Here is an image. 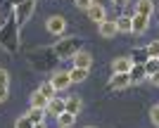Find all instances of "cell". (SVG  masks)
Returning a JSON list of instances; mask_svg holds the SVG:
<instances>
[{
	"mask_svg": "<svg viewBox=\"0 0 159 128\" xmlns=\"http://www.w3.org/2000/svg\"><path fill=\"white\" fill-rule=\"evenodd\" d=\"M0 47L5 50V52L14 55L19 50V24L14 19V12L10 10V19L0 26Z\"/></svg>",
	"mask_w": 159,
	"mask_h": 128,
	"instance_id": "obj_1",
	"label": "cell"
},
{
	"mask_svg": "<svg viewBox=\"0 0 159 128\" xmlns=\"http://www.w3.org/2000/svg\"><path fill=\"white\" fill-rule=\"evenodd\" d=\"M0 88H10V76L5 69H0Z\"/></svg>",
	"mask_w": 159,
	"mask_h": 128,
	"instance_id": "obj_28",
	"label": "cell"
},
{
	"mask_svg": "<svg viewBox=\"0 0 159 128\" xmlns=\"http://www.w3.org/2000/svg\"><path fill=\"white\" fill-rule=\"evenodd\" d=\"M145 71H147V78L159 74V57H150V60L145 62Z\"/></svg>",
	"mask_w": 159,
	"mask_h": 128,
	"instance_id": "obj_22",
	"label": "cell"
},
{
	"mask_svg": "<svg viewBox=\"0 0 159 128\" xmlns=\"http://www.w3.org/2000/svg\"><path fill=\"white\" fill-rule=\"evenodd\" d=\"M7 95H10V88H0V104L7 100Z\"/></svg>",
	"mask_w": 159,
	"mask_h": 128,
	"instance_id": "obj_30",
	"label": "cell"
},
{
	"mask_svg": "<svg viewBox=\"0 0 159 128\" xmlns=\"http://www.w3.org/2000/svg\"><path fill=\"white\" fill-rule=\"evenodd\" d=\"M131 83H143L147 78V71H145V64H133V69H131Z\"/></svg>",
	"mask_w": 159,
	"mask_h": 128,
	"instance_id": "obj_19",
	"label": "cell"
},
{
	"mask_svg": "<svg viewBox=\"0 0 159 128\" xmlns=\"http://www.w3.org/2000/svg\"><path fill=\"white\" fill-rule=\"evenodd\" d=\"M45 29H48V33H52V36H64L66 31V19L64 17H60V14H52V17H48L45 19Z\"/></svg>",
	"mask_w": 159,
	"mask_h": 128,
	"instance_id": "obj_5",
	"label": "cell"
},
{
	"mask_svg": "<svg viewBox=\"0 0 159 128\" xmlns=\"http://www.w3.org/2000/svg\"><path fill=\"white\" fill-rule=\"evenodd\" d=\"M133 60L131 57H114L112 60V71L114 74H131Z\"/></svg>",
	"mask_w": 159,
	"mask_h": 128,
	"instance_id": "obj_9",
	"label": "cell"
},
{
	"mask_svg": "<svg viewBox=\"0 0 159 128\" xmlns=\"http://www.w3.org/2000/svg\"><path fill=\"white\" fill-rule=\"evenodd\" d=\"M45 112H48L50 116H55V119H57L60 114H64V112H66L64 97H55V100H50V102H48V109H45Z\"/></svg>",
	"mask_w": 159,
	"mask_h": 128,
	"instance_id": "obj_11",
	"label": "cell"
},
{
	"mask_svg": "<svg viewBox=\"0 0 159 128\" xmlns=\"http://www.w3.org/2000/svg\"><path fill=\"white\" fill-rule=\"evenodd\" d=\"M128 57L133 60V64H145L150 60V52H147V47H133L128 52Z\"/></svg>",
	"mask_w": 159,
	"mask_h": 128,
	"instance_id": "obj_18",
	"label": "cell"
},
{
	"mask_svg": "<svg viewBox=\"0 0 159 128\" xmlns=\"http://www.w3.org/2000/svg\"><path fill=\"white\" fill-rule=\"evenodd\" d=\"M38 90H40V93H43V95H45L48 100H55V95H57V90H55V88H52V83H50V81L40 83V88H38Z\"/></svg>",
	"mask_w": 159,
	"mask_h": 128,
	"instance_id": "obj_24",
	"label": "cell"
},
{
	"mask_svg": "<svg viewBox=\"0 0 159 128\" xmlns=\"http://www.w3.org/2000/svg\"><path fill=\"white\" fill-rule=\"evenodd\" d=\"M57 123H60V128H71L74 123H76V116L69 114V112H64V114L57 116Z\"/></svg>",
	"mask_w": 159,
	"mask_h": 128,
	"instance_id": "obj_21",
	"label": "cell"
},
{
	"mask_svg": "<svg viewBox=\"0 0 159 128\" xmlns=\"http://www.w3.org/2000/svg\"><path fill=\"white\" fill-rule=\"evenodd\" d=\"M112 2H114V5H116V7H126L128 2H131V0H112Z\"/></svg>",
	"mask_w": 159,
	"mask_h": 128,
	"instance_id": "obj_31",
	"label": "cell"
},
{
	"mask_svg": "<svg viewBox=\"0 0 159 128\" xmlns=\"http://www.w3.org/2000/svg\"><path fill=\"white\" fill-rule=\"evenodd\" d=\"M86 14H88V19L90 21H95V24H102V21H107V10H105V5L102 2H95V5H90L86 10Z\"/></svg>",
	"mask_w": 159,
	"mask_h": 128,
	"instance_id": "obj_7",
	"label": "cell"
},
{
	"mask_svg": "<svg viewBox=\"0 0 159 128\" xmlns=\"http://www.w3.org/2000/svg\"><path fill=\"white\" fill-rule=\"evenodd\" d=\"M74 2H76V7H81V10H88V7L95 5L98 0H74Z\"/></svg>",
	"mask_w": 159,
	"mask_h": 128,
	"instance_id": "obj_29",
	"label": "cell"
},
{
	"mask_svg": "<svg viewBox=\"0 0 159 128\" xmlns=\"http://www.w3.org/2000/svg\"><path fill=\"white\" fill-rule=\"evenodd\" d=\"M98 31H100V36H102V38H114V36L119 33V29H116V21H114V19L102 21V24L98 26Z\"/></svg>",
	"mask_w": 159,
	"mask_h": 128,
	"instance_id": "obj_13",
	"label": "cell"
},
{
	"mask_svg": "<svg viewBox=\"0 0 159 128\" xmlns=\"http://www.w3.org/2000/svg\"><path fill=\"white\" fill-rule=\"evenodd\" d=\"M114 21H116L119 33H133V17H128V14H119Z\"/></svg>",
	"mask_w": 159,
	"mask_h": 128,
	"instance_id": "obj_16",
	"label": "cell"
},
{
	"mask_svg": "<svg viewBox=\"0 0 159 128\" xmlns=\"http://www.w3.org/2000/svg\"><path fill=\"white\" fill-rule=\"evenodd\" d=\"M26 114L31 116L33 123H45V109H29Z\"/></svg>",
	"mask_w": 159,
	"mask_h": 128,
	"instance_id": "obj_23",
	"label": "cell"
},
{
	"mask_svg": "<svg viewBox=\"0 0 159 128\" xmlns=\"http://www.w3.org/2000/svg\"><path fill=\"white\" fill-rule=\"evenodd\" d=\"M79 50H83V41H81L79 36H62L60 41L55 43V55H57V60H71Z\"/></svg>",
	"mask_w": 159,
	"mask_h": 128,
	"instance_id": "obj_2",
	"label": "cell"
},
{
	"mask_svg": "<svg viewBox=\"0 0 159 128\" xmlns=\"http://www.w3.org/2000/svg\"><path fill=\"white\" fill-rule=\"evenodd\" d=\"M147 52H150V57H159V41H152V43H147Z\"/></svg>",
	"mask_w": 159,
	"mask_h": 128,
	"instance_id": "obj_26",
	"label": "cell"
},
{
	"mask_svg": "<svg viewBox=\"0 0 159 128\" xmlns=\"http://www.w3.org/2000/svg\"><path fill=\"white\" fill-rule=\"evenodd\" d=\"M71 60H74V67L76 69H88L90 71V67H93V55L88 52V50H79Z\"/></svg>",
	"mask_w": 159,
	"mask_h": 128,
	"instance_id": "obj_8",
	"label": "cell"
},
{
	"mask_svg": "<svg viewBox=\"0 0 159 128\" xmlns=\"http://www.w3.org/2000/svg\"><path fill=\"white\" fill-rule=\"evenodd\" d=\"M33 126H36V123L31 121V116H29V114L19 116V119H17V123H14V128H33Z\"/></svg>",
	"mask_w": 159,
	"mask_h": 128,
	"instance_id": "obj_25",
	"label": "cell"
},
{
	"mask_svg": "<svg viewBox=\"0 0 159 128\" xmlns=\"http://www.w3.org/2000/svg\"><path fill=\"white\" fill-rule=\"evenodd\" d=\"M128 86H133L128 74H114L112 81H109V90H124V88H128Z\"/></svg>",
	"mask_w": 159,
	"mask_h": 128,
	"instance_id": "obj_12",
	"label": "cell"
},
{
	"mask_svg": "<svg viewBox=\"0 0 159 128\" xmlns=\"http://www.w3.org/2000/svg\"><path fill=\"white\" fill-rule=\"evenodd\" d=\"M33 128H45V123H36V126H33Z\"/></svg>",
	"mask_w": 159,
	"mask_h": 128,
	"instance_id": "obj_33",
	"label": "cell"
},
{
	"mask_svg": "<svg viewBox=\"0 0 159 128\" xmlns=\"http://www.w3.org/2000/svg\"><path fill=\"white\" fill-rule=\"evenodd\" d=\"M69 78H71V83H83L88 78V69H76L71 67L69 69Z\"/></svg>",
	"mask_w": 159,
	"mask_h": 128,
	"instance_id": "obj_20",
	"label": "cell"
},
{
	"mask_svg": "<svg viewBox=\"0 0 159 128\" xmlns=\"http://www.w3.org/2000/svg\"><path fill=\"white\" fill-rule=\"evenodd\" d=\"M48 97L43 93H40V90H36V93L31 95V97H29V104H31V109H48Z\"/></svg>",
	"mask_w": 159,
	"mask_h": 128,
	"instance_id": "obj_17",
	"label": "cell"
},
{
	"mask_svg": "<svg viewBox=\"0 0 159 128\" xmlns=\"http://www.w3.org/2000/svg\"><path fill=\"white\" fill-rule=\"evenodd\" d=\"M147 81L152 83V86H159V74H154V76H150V78H147Z\"/></svg>",
	"mask_w": 159,
	"mask_h": 128,
	"instance_id": "obj_32",
	"label": "cell"
},
{
	"mask_svg": "<svg viewBox=\"0 0 159 128\" xmlns=\"http://www.w3.org/2000/svg\"><path fill=\"white\" fill-rule=\"evenodd\" d=\"M64 102H66V112L69 114H74V116H79L81 114V109H83V100H81V95H69V97H64Z\"/></svg>",
	"mask_w": 159,
	"mask_h": 128,
	"instance_id": "obj_10",
	"label": "cell"
},
{
	"mask_svg": "<svg viewBox=\"0 0 159 128\" xmlns=\"http://www.w3.org/2000/svg\"><path fill=\"white\" fill-rule=\"evenodd\" d=\"M157 5H154V0H138L135 2V14H143V17H152Z\"/></svg>",
	"mask_w": 159,
	"mask_h": 128,
	"instance_id": "obj_14",
	"label": "cell"
},
{
	"mask_svg": "<svg viewBox=\"0 0 159 128\" xmlns=\"http://www.w3.org/2000/svg\"><path fill=\"white\" fill-rule=\"evenodd\" d=\"M29 62H31L36 69H40V71H48L55 62H60V60H57V55H55V47H38V50H31V52H29Z\"/></svg>",
	"mask_w": 159,
	"mask_h": 128,
	"instance_id": "obj_3",
	"label": "cell"
},
{
	"mask_svg": "<svg viewBox=\"0 0 159 128\" xmlns=\"http://www.w3.org/2000/svg\"><path fill=\"white\" fill-rule=\"evenodd\" d=\"M157 12H159V5H157Z\"/></svg>",
	"mask_w": 159,
	"mask_h": 128,
	"instance_id": "obj_35",
	"label": "cell"
},
{
	"mask_svg": "<svg viewBox=\"0 0 159 128\" xmlns=\"http://www.w3.org/2000/svg\"><path fill=\"white\" fill-rule=\"evenodd\" d=\"M150 119H152V123L159 128V102H157V104L152 107V112H150Z\"/></svg>",
	"mask_w": 159,
	"mask_h": 128,
	"instance_id": "obj_27",
	"label": "cell"
},
{
	"mask_svg": "<svg viewBox=\"0 0 159 128\" xmlns=\"http://www.w3.org/2000/svg\"><path fill=\"white\" fill-rule=\"evenodd\" d=\"M86 128H93V126H86Z\"/></svg>",
	"mask_w": 159,
	"mask_h": 128,
	"instance_id": "obj_34",
	"label": "cell"
},
{
	"mask_svg": "<svg viewBox=\"0 0 159 128\" xmlns=\"http://www.w3.org/2000/svg\"><path fill=\"white\" fill-rule=\"evenodd\" d=\"M50 83H52V88L57 90V93H62V90H69V86H71L69 71H55V74L50 76Z\"/></svg>",
	"mask_w": 159,
	"mask_h": 128,
	"instance_id": "obj_6",
	"label": "cell"
},
{
	"mask_svg": "<svg viewBox=\"0 0 159 128\" xmlns=\"http://www.w3.org/2000/svg\"><path fill=\"white\" fill-rule=\"evenodd\" d=\"M36 2L38 0H24V2H19L17 7H12L14 12V19H17V24H19V29L26 24L29 19L33 17V10H36Z\"/></svg>",
	"mask_w": 159,
	"mask_h": 128,
	"instance_id": "obj_4",
	"label": "cell"
},
{
	"mask_svg": "<svg viewBox=\"0 0 159 128\" xmlns=\"http://www.w3.org/2000/svg\"><path fill=\"white\" fill-rule=\"evenodd\" d=\"M150 26V17H143V14H133V33L143 36Z\"/></svg>",
	"mask_w": 159,
	"mask_h": 128,
	"instance_id": "obj_15",
	"label": "cell"
}]
</instances>
